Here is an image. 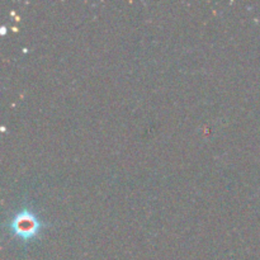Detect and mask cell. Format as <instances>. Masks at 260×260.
<instances>
[{"instance_id":"obj_1","label":"cell","mask_w":260,"mask_h":260,"mask_svg":"<svg viewBox=\"0 0 260 260\" xmlns=\"http://www.w3.org/2000/svg\"><path fill=\"white\" fill-rule=\"evenodd\" d=\"M40 229V221L29 211H22L12 221L13 233L19 236L20 239H24V240L32 239L33 236L37 235Z\"/></svg>"}]
</instances>
